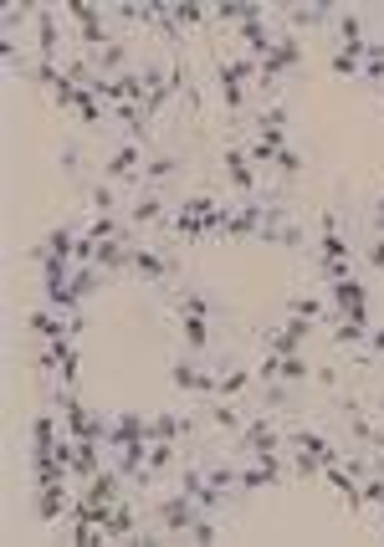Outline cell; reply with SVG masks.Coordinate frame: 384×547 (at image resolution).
Returning a JSON list of instances; mask_svg holds the SVG:
<instances>
[{
	"mask_svg": "<svg viewBox=\"0 0 384 547\" xmlns=\"http://www.w3.org/2000/svg\"><path fill=\"white\" fill-rule=\"evenodd\" d=\"M323 486L344 496L354 517H364V491H359V471H349V466H328V471H323Z\"/></svg>",
	"mask_w": 384,
	"mask_h": 547,
	"instance_id": "cell-23",
	"label": "cell"
},
{
	"mask_svg": "<svg viewBox=\"0 0 384 547\" xmlns=\"http://www.w3.org/2000/svg\"><path fill=\"white\" fill-rule=\"evenodd\" d=\"M169 98H185L195 113L205 108V98H200V87H195V72H190L185 52H175V57H169Z\"/></svg>",
	"mask_w": 384,
	"mask_h": 547,
	"instance_id": "cell-22",
	"label": "cell"
},
{
	"mask_svg": "<svg viewBox=\"0 0 384 547\" xmlns=\"http://www.w3.org/2000/svg\"><path fill=\"white\" fill-rule=\"evenodd\" d=\"M251 409H256V399H210L205 404V425L221 430V435H241Z\"/></svg>",
	"mask_w": 384,
	"mask_h": 547,
	"instance_id": "cell-20",
	"label": "cell"
},
{
	"mask_svg": "<svg viewBox=\"0 0 384 547\" xmlns=\"http://www.w3.org/2000/svg\"><path fill=\"white\" fill-rule=\"evenodd\" d=\"M62 169H67V174H82V149H77V144L62 149Z\"/></svg>",
	"mask_w": 384,
	"mask_h": 547,
	"instance_id": "cell-40",
	"label": "cell"
},
{
	"mask_svg": "<svg viewBox=\"0 0 384 547\" xmlns=\"http://www.w3.org/2000/svg\"><path fill=\"white\" fill-rule=\"evenodd\" d=\"M195 517H200V501L185 496L180 486H169L164 496L149 501V522H154V532H159L164 542H185L190 527H195Z\"/></svg>",
	"mask_w": 384,
	"mask_h": 547,
	"instance_id": "cell-3",
	"label": "cell"
},
{
	"mask_svg": "<svg viewBox=\"0 0 384 547\" xmlns=\"http://www.w3.org/2000/svg\"><path fill=\"white\" fill-rule=\"evenodd\" d=\"M287 471H292V481H323V461L308 450H287Z\"/></svg>",
	"mask_w": 384,
	"mask_h": 547,
	"instance_id": "cell-32",
	"label": "cell"
},
{
	"mask_svg": "<svg viewBox=\"0 0 384 547\" xmlns=\"http://www.w3.org/2000/svg\"><path fill=\"white\" fill-rule=\"evenodd\" d=\"M128 277H139L149 287H175L180 277H190V271H185V256H175L169 246L134 241V246H128Z\"/></svg>",
	"mask_w": 384,
	"mask_h": 547,
	"instance_id": "cell-1",
	"label": "cell"
},
{
	"mask_svg": "<svg viewBox=\"0 0 384 547\" xmlns=\"http://www.w3.org/2000/svg\"><path fill=\"white\" fill-rule=\"evenodd\" d=\"M256 348H267L277 358H292V353H303V343H297L287 333V323H267V328H256Z\"/></svg>",
	"mask_w": 384,
	"mask_h": 547,
	"instance_id": "cell-27",
	"label": "cell"
},
{
	"mask_svg": "<svg viewBox=\"0 0 384 547\" xmlns=\"http://www.w3.org/2000/svg\"><path fill=\"white\" fill-rule=\"evenodd\" d=\"M369 455H374V461H379V466H384V425H379V430H374V440H369Z\"/></svg>",
	"mask_w": 384,
	"mask_h": 547,
	"instance_id": "cell-41",
	"label": "cell"
},
{
	"mask_svg": "<svg viewBox=\"0 0 384 547\" xmlns=\"http://www.w3.org/2000/svg\"><path fill=\"white\" fill-rule=\"evenodd\" d=\"M328 333H333V343H338V348H349V353H369V328H359V323H344V317H333Z\"/></svg>",
	"mask_w": 384,
	"mask_h": 547,
	"instance_id": "cell-29",
	"label": "cell"
},
{
	"mask_svg": "<svg viewBox=\"0 0 384 547\" xmlns=\"http://www.w3.org/2000/svg\"><path fill=\"white\" fill-rule=\"evenodd\" d=\"M338 6H287V31H333Z\"/></svg>",
	"mask_w": 384,
	"mask_h": 547,
	"instance_id": "cell-24",
	"label": "cell"
},
{
	"mask_svg": "<svg viewBox=\"0 0 384 547\" xmlns=\"http://www.w3.org/2000/svg\"><path fill=\"white\" fill-rule=\"evenodd\" d=\"M164 312H169V323H175L185 353H195V358H216V328H221V323H210V317H195V312H175V307H164Z\"/></svg>",
	"mask_w": 384,
	"mask_h": 547,
	"instance_id": "cell-11",
	"label": "cell"
},
{
	"mask_svg": "<svg viewBox=\"0 0 384 547\" xmlns=\"http://www.w3.org/2000/svg\"><path fill=\"white\" fill-rule=\"evenodd\" d=\"M236 47L246 52V57H256V62H262V57H272V47H277V31H272V21H267V11L262 6H256L241 26H236Z\"/></svg>",
	"mask_w": 384,
	"mask_h": 547,
	"instance_id": "cell-19",
	"label": "cell"
},
{
	"mask_svg": "<svg viewBox=\"0 0 384 547\" xmlns=\"http://www.w3.org/2000/svg\"><path fill=\"white\" fill-rule=\"evenodd\" d=\"M82 225H88V220H62V225H52V231L31 246V261H36V266H47V261H72Z\"/></svg>",
	"mask_w": 384,
	"mask_h": 547,
	"instance_id": "cell-18",
	"label": "cell"
},
{
	"mask_svg": "<svg viewBox=\"0 0 384 547\" xmlns=\"http://www.w3.org/2000/svg\"><path fill=\"white\" fill-rule=\"evenodd\" d=\"M169 384L175 394L210 404L216 399V358H195V353H169Z\"/></svg>",
	"mask_w": 384,
	"mask_h": 547,
	"instance_id": "cell-4",
	"label": "cell"
},
{
	"mask_svg": "<svg viewBox=\"0 0 384 547\" xmlns=\"http://www.w3.org/2000/svg\"><path fill=\"white\" fill-rule=\"evenodd\" d=\"M149 440L195 445L200 440V420L190 415V409H154V415H149Z\"/></svg>",
	"mask_w": 384,
	"mask_h": 547,
	"instance_id": "cell-17",
	"label": "cell"
},
{
	"mask_svg": "<svg viewBox=\"0 0 384 547\" xmlns=\"http://www.w3.org/2000/svg\"><path fill=\"white\" fill-rule=\"evenodd\" d=\"M287 312L292 317H308V323H333V302L323 292H292L287 297Z\"/></svg>",
	"mask_w": 384,
	"mask_h": 547,
	"instance_id": "cell-26",
	"label": "cell"
},
{
	"mask_svg": "<svg viewBox=\"0 0 384 547\" xmlns=\"http://www.w3.org/2000/svg\"><path fill=\"white\" fill-rule=\"evenodd\" d=\"M190 169L185 149H149L144 169H139V190H169V179H180Z\"/></svg>",
	"mask_w": 384,
	"mask_h": 547,
	"instance_id": "cell-13",
	"label": "cell"
},
{
	"mask_svg": "<svg viewBox=\"0 0 384 547\" xmlns=\"http://www.w3.org/2000/svg\"><path fill=\"white\" fill-rule=\"evenodd\" d=\"M31 31H36V62H62V41H67V21H62V11L57 6H41L36 11V21H31Z\"/></svg>",
	"mask_w": 384,
	"mask_h": 547,
	"instance_id": "cell-15",
	"label": "cell"
},
{
	"mask_svg": "<svg viewBox=\"0 0 384 547\" xmlns=\"http://www.w3.org/2000/svg\"><path fill=\"white\" fill-rule=\"evenodd\" d=\"M277 154H282V149H272V144H262V139H246V159H251L256 169H272Z\"/></svg>",
	"mask_w": 384,
	"mask_h": 547,
	"instance_id": "cell-38",
	"label": "cell"
},
{
	"mask_svg": "<svg viewBox=\"0 0 384 547\" xmlns=\"http://www.w3.org/2000/svg\"><path fill=\"white\" fill-rule=\"evenodd\" d=\"M338 425H344V440L354 445V450H369V440H374V415H369V404L359 399V394H338Z\"/></svg>",
	"mask_w": 384,
	"mask_h": 547,
	"instance_id": "cell-12",
	"label": "cell"
},
{
	"mask_svg": "<svg viewBox=\"0 0 384 547\" xmlns=\"http://www.w3.org/2000/svg\"><path fill=\"white\" fill-rule=\"evenodd\" d=\"M144 159H149V149H144V144L118 139V149L103 159V179H108V185H128V190H139V169H144Z\"/></svg>",
	"mask_w": 384,
	"mask_h": 547,
	"instance_id": "cell-16",
	"label": "cell"
},
{
	"mask_svg": "<svg viewBox=\"0 0 384 547\" xmlns=\"http://www.w3.org/2000/svg\"><path fill=\"white\" fill-rule=\"evenodd\" d=\"M328 72H333V77H349V82H359V72H364V57H359V52H333V57H328Z\"/></svg>",
	"mask_w": 384,
	"mask_h": 547,
	"instance_id": "cell-34",
	"label": "cell"
},
{
	"mask_svg": "<svg viewBox=\"0 0 384 547\" xmlns=\"http://www.w3.org/2000/svg\"><path fill=\"white\" fill-rule=\"evenodd\" d=\"M333 36H338V52H369V36H364V16L359 11H338L333 21Z\"/></svg>",
	"mask_w": 384,
	"mask_h": 547,
	"instance_id": "cell-25",
	"label": "cell"
},
{
	"mask_svg": "<svg viewBox=\"0 0 384 547\" xmlns=\"http://www.w3.org/2000/svg\"><path fill=\"white\" fill-rule=\"evenodd\" d=\"M287 435V450H308V455H318L323 461V471L328 466H344V455L354 450L338 430H328V425H313V420H297L292 430H282Z\"/></svg>",
	"mask_w": 384,
	"mask_h": 547,
	"instance_id": "cell-5",
	"label": "cell"
},
{
	"mask_svg": "<svg viewBox=\"0 0 384 547\" xmlns=\"http://www.w3.org/2000/svg\"><path fill=\"white\" fill-rule=\"evenodd\" d=\"M221 169H226V179H231V195H236V200L267 195L262 179H256V164L246 159V144H226V149H221Z\"/></svg>",
	"mask_w": 384,
	"mask_h": 547,
	"instance_id": "cell-14",
	"label": "cell"
},
{
	"mask_svg": "<svg viewBox=\"0 0 384 547\" xmlns=\"http://www.w3.org/2000/svg\"><path fill=\"white\" fill-rule=\"evenodd\" d=\"M272 169H277L282 179H297V174H303V169H308V154H297V149L287 144V149L277 154V164H272Z\"/></svg>",
	"mask_w": 384,
	"mask_h": 547,
	"instance_id": "cell-36",
	"label": "cell"
},
{
	"mask_svg": "<svg viewBox=\"0 0 384 547\" xmlns=\"http://www.w3.org/2000/svg\"><path fill=\"white\" fill-rule=\"evenodd\" d=\"M256 394V363L236 353H216V399H251Z\"/></svg>",
	"mask_w": 384,
	"mask_h": 547,
	"instance_id": "cell-10",
	"label": "cell"
},
{
	"mask_svg": "<svg viewBox=\"0 0 384 547\" xmlns=\"http://www.w3.org/2000/svg\"><path fill=\"white\" fill-rule=\"evenodd\" d=\"M256 6H241V0H226V6H216V26H241Z\"/></svg>",
	"mask_w": 384,
	"mask_h": 547,
	"instance_id": "cell-39",
	"label": "cell"
},
{
	"mask_svg": "<svg viewBox=\"0 0 384 547\" xmlns=\"http://www.w3.org/2000/svg\"><path fill=\"white\" fill-rule=\"evenodd\" d=\"M175 471H180V445H175V440H154V445H149V476L169 481Z\"/></svg>",
	"mask_w": 384,
	"mask_h": 547,
	"instance_id": "cell-28",
	"label": "cell"
},
{
	"mask_svg": "<svg viewBox=\"0 0 384 547\" xmlns=\"http://www.w3.org/2000/svg\"><path fill=\"white\" fill-rule=\"evenodd\" d=\"M359 256H364V266L384 271V231H364L359 236Z\"/></svg>",
	"mask_w": 384,
	"mask_h": 547,
	"instance_id": "cell-35",
	"label": "cell"
},
{
	"mask_svg": "<svg viewBox=\"0 0 384 547\" xmlns=\"http://www.w3.org/2000/svg\"><path fill=\"white\" fill-rule=\"evenodd\" d=\"M287 481H292L287 450H277V455H246V461H236V486H241V496L267 491V486H287Z\"/></svg>",
	"mask_w": 384,
	"mask_h": 547,
	"instance_id": "cell-9",
	"label": "cell"
},
{
	"mask_svg": "<svg viewBox=\"0 0 384 547\" xmlns=\"http://www.w3.org/2000/svg\"><path fill=\"white\" fill-rule=\"evenodd\" d=\"M82 200H88L93 215H118V185H82Z\"/></svg>",
	"mask_w": 384,
	"mask_h": 547,
	"instance_id": "cell-31",
	"label": "cell"
},
{
	"mask_svg": "<svg viewBox=\"0 0 384 547\" xmlns=\"http://www.w3.org/2000/svg\"><path fill=\"white\" fill-rule=\"evenodd\" d=\"M216 93H221V103H226V113L231 118H246L251 113V98H246V87H256V57H246V52H231V57H221L216 52Z\"/></svg>",
	"mask_w": 384,
	"mask_h": 547,
	"instance_id": "cell-2",
	"label": "cell"
},
{
	"mask_svg": "<svg viewBox=\"0 0 384 547\" xmlns=\"http://www.w3.org/2000/svg\"><path fill=\"white\" fill-rule=\"evenodd\" d=\"M175 21H180V31H195L205 21H216V11H205V6H175Z\"/></svg>",
	"mask_w": 384,
	"mask_h": 547,
	"instance_id": "cell-37",
	"label": "cell"
},
{
	"mask_svg": "<svg viewBox=\"0 0 384 547\" xmlns=\"http://www.w3.org/2000/svg\"><path fill=\"white\" fill-rule=\"evenodd\" d=\"M164 307H175V312H195V317H210V323H226L231 317V307L210 292L205 282H195V277H180L175 287H164Z\"/></svg>",
	"mask_w": 384,
	"mask_h": 547,
	"instance_id": "cell-8",
	"label": "cell"
},
{
	"mask_svg": "<svg viewBox=\"0 0 384 547\" xmlns=\"http://www.w3.org/2000/svg\"><path fill=\"white\" fill-rule=\"evenodd\" d=\"M221 537H226V517H216V512H200L185 542H195V547H216Z\"/></svg>",
	"mask_w": 384,
	"mask_h": 547,
	"instance_id": "cell-30",
	"label": "cell"
},
{
	"mask_svg": "<svg viewBox=\"0 0 384 547\" xmlns=\"http://www.w3.org/2000/svg\"><path fill=\"white\" fill-rule=\"evenodd\" d=\"M180 195H169V190H134V200L123 205V220H128V231H139V236H159L164 231V220L175 215Z\"/></svg>",
	"mask_w": 384,
	"mask_h": 547,
	"instance_id": "cell-7",
	"label": "cell"
},
{
	"mask_svg": "<svg viewBox=\"0 0 384 547\" xmlns=\"http://www.w3.org/2000/svg\"><path fill=\"white\" fill-rule=\"evenodd\" d=\"M313 379V363L303 358V353H292V358H282V384H292V389H303Z\"/></svg>",
	"mask_w": 384,
	"mask_h": 547,
	"instance_id": "cell-33",
	"label": "cell"
},
{
	"mask_svg": "<svg viewBox=\"0 0 384 547\" xmlns=\"http://www.w3.org/2000/svg\"><path fill=\"white\" fill-rule=\"evenodd\" d=\"M277 450H287V435H282L272 409L256 404L241 425V435H236V461H246V455H277Z\"/></svg>",
	"mask_w": 384,
	"mask_h": 547,
	"instance_id": "cell-6",
	"label": "cell"
},
{
	"mask_svg": "<svg viewBox=\"0 0 384 547\" xmlns=\"http://www.w3.org/2000/svg\"><path fill=\"white\" fill-rule=\"evenodd\" d=\"M128 57H134V41H128V36L118 31V36L108 41V47H103V52H93L88 62H93V72H98V77H118V72H128V67H134Z\"/></svg>",
	"mask_w": 384,
	"mask_h": 547,
	"instance_id": "cell-21",
	"label": "cell"
}]
</instances>
